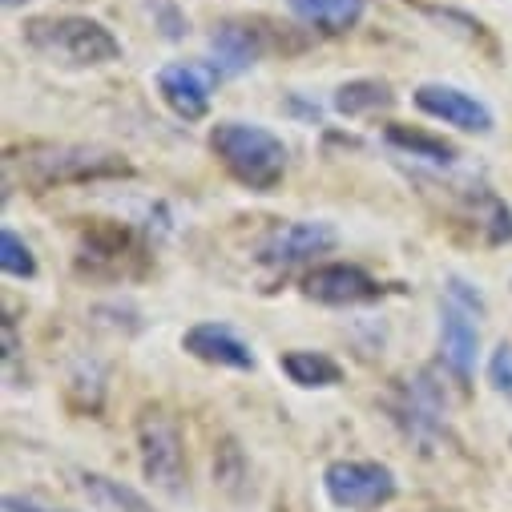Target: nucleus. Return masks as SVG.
I'll use <instances>...</instances> for the list:
<instances>
[{"label": "nucleus", "mask_w": 512, "mask_h": 512, "mask_svg": "<svg viewBox=\"0 0 512 512\" xmlns=\"http://www.w3.org/2000/svg\"><path fill=\"white\" fill-rule=\"evenodd\" d=\"M484 295L464 283L460 275L448 279L444 287V303H440V355L444 367L456 379H472L476 371V355H480V315H484Z\"/></svg>", "instance_id": "3"}, {"label": "nucleus", "mask_w": 512, "mask_h": 512, "mask_svg": "<svg viewBox=\"0 0 512 512\" xmlns=\"http://www.w3.org/2000/svg\"><path fill=\"white\" fill-rule=\"evenodd\" d=\"M279 367L291 383H299V388H335L343 379V367L323 351H287L279 359Z\"/></svg>", "instance_id": "15"}, {"label": "nucleus", "mask_w": 512, "mask_h": 512, "mask_svg": "<svg viewBox=\"0 0 512 512\" xmlns=\"http://www.w3.org/2000/svg\"><path fill=\"white\" fill-rule=\"evenodd\" d=\"M287 9H291L303 25L339 37V33H351V29L363 21L367 0H287Z\"/></svg>", "instance_id": "13"}, {"label": "nucleus", "mask_w": 512, "mask_h": 512, "mask_svg": "<svg viewBox=\"0 0 512 512\" xmlns=\"http://www.w3.org/2000/svg\"><path fill=\"white\" fill-rule=\"evenodd\" d=\"M488 383L504 400H512V343H500L488 355Z\"/></svg>", "instance_id": "20"}, {"label": "nucleus", "mask_w": 512, "mask_h": 512, "mask_svg": "<svg viewBox=\"0 0 512 512\" xmlns=\"http://www.w3.org/2000/svg\"><path fill=\"white\" fill-rule=\"evenodd\" d=\"M307 295L327 307H355V303L383 299V283L355 263H327L307 275Z\"/></svg>", "instance_id": "10"}, {"label": "nucleus", "mask_w": 512, "mask_h": 512, "mask_svg": "<svg viewBox=\"0 0 512 512\" xmlns=\"http://www.w3.org/2000/svg\"><path fill=\"white\" fill-rule=\"evenodd\" d=\"M335 242H339V230H335L331 222L299 218V222L279 226V230L263 242L259 259H263L267 267H299V263L315 259V254H327Z\"/></svg>", "instance_id": "9"}, {"label": "nucleus", "mask_w": 512, "mask_h": 512, "mask_svg": "<svg viewBox=\"0 0 512 512\" xmlns=\"http://www.w3.org/2000/svg\"><path fill=\"white\" fill-rule=\"evenodd\" d=\"M5 508L9 512H53V508H41L37 500H21V496H5Z\"/></svg>", "instance_id": "21"}, {"label": "nucleus", "mask_w": 512, "mask_h": 512, "mask_svg": "<svg viewBox=\"0 0 512 512\" xmlns=\"http://www.w3.org/2000/svg\"><path fill=\"white\" fill-rule=\"evenodd\" d=\"M259 53V37L242 25H218L210 37V65L218 69V77H242L259 61Z\"/></svg>", "instance_id": "12"}, {"label": "nucleus", "mask_w": 512, "mask_h": 512, "mask_svg": "<svg viewBox=\"0 0 512 512\" xmlns=\"http://www.w3.org/2000/svg\"><path fill=\"white\" fill-rule=\"evenodd\" d=\"M388 146H396L400 154L408 158H420V162H432V166H452L456 162V146L428 134V130H412V125H388Z\"/></svg>", "instance_id": "17"}, {"label": "nucleus", "mask_w": 512, "mask_h": 512, "mask_svg": "<svg viewBox=\"0 0 512 512\" xmlns=\"http://www.w3.org/2000/svg\"><path fill=\"white\" fill-rule=\"evenodd\" d=\"M5 5H9V9H13V5H21V0H5Z\"/></svg>", "instance_id": "22"}, {"label": "nucleus", "mask_w": 512, "mask_h": 512, "mask_svg": "<svg viewBox=\"0 0 512 512\" xmlns=\"http://www.w3.org/2000/svg\"><path fill=\"white\" fill-rule=\"evenodd\" d=\"M81 488L101 504V508H125V512H150V504L130 492V488H121L117 480H105V476H81Z\"/></svg>", "instance_id": "18"}, {"label": "nucleus", "mask_w": 512, "mask_h": 512, "mask_svg": "<svg viewBox=\"0 0 512 512\" xmlns=\"http://www.w3.org/2000/svg\"><path fill=\"white\" fill-rule=\"evenodd\" d=\"M323 488L339 508H379L396 496V476L375 460H335L323 472Z\"/></svg>", "instance_id": "5"}, {"label": "nucleus", "mask_w": 512, "mask_h": 512, "mask_svg": "<svg viewBox=\"0 0 512 512\" xmlns=\"http://www.w3.org/2000/svg\"><path fill=\"white\" fill-rule=\"evenodd\" d=\"M25 41L65 65L89 69V65H109L121 57V41L93 17H41L25 29Z\"/></svg>", "instance_id": "2"}, {"label": "nucleus", "mask_w": 512, "mask_h": 512, "mask_svg": "<svg viewBox=\"0 0 512 512\" xmlns=\"http://www.w3.org/2000/svg\"><path fill=\"white\" fill-rule=\"evenodd\" d=\"M0 267H5V275H13V279H33L37 275L33 250H29V242L13 226L0 230Z\"/></svg>", "instance_id": "19"}, {"label": "nucleus", "mask_w": 512, "mask_h": 512, "mask_svg": "<svg viewBox=\"0 0 512 512\" xmlns=\"http://www.w3.org/2000/svg\"><path fill=\"white\" fill-rule=\"evenodd\" d=\"M182 347L202 359V363H214V367H230V371H254V351L250 343L226 327V323H198L182 335Z\"/></svg>", "instance_id": "11"}, {"label": "nucleus", "mask_w": 512, "mask_h": 512, "mask_svg": "<svg viewBox=\"0 0 512 512\" xmlns=\"http://www.w3.org/2000/svg\"><path fill=\"white\" fill-rule=\"evenodd\" d=\"M218 81H222L218 69L214 65H198V61H174V65H162L158 69V93H162V101L178 117H186V121H202L206 117Z\"/></svg>", "instance_id": "7"}, {"label": "nucleus", "mask_w": 512, "mask_h": 512, "mask_svg": "<svg viewBox=\"0 0 512 512\" xmlns=\"http://www.w3.org/2000/svg\"><path fill=\"white\" fill-rule=\"evenodd\" d=\"M25 170L41 186L130 174V166H125L117 154H101V150H85V146H49V150H37L33 158H25Z\"/></svg>", "instance_id": "6"}, {"label": "nucleus", "mask_w": 512, "mask_h": 512, "mask_svg": "<svg viewBox=\"0 0 512 512\" xmlns=\"http://www.w3.org/2000/svg\"><path fill=\"white\" fill-rule=\"evenodd\" d=\"M138 452H142V472L154 488L166 496H182L186 488V448L182 432L166 412H142L138 420Z\"/></svg>", "instance_id": "4"}, {"label": "nucleus", "mask_w": 512, "mask_h": 512, "mask_svg": "<svg viewBox=\"0 0 512 512\" xmlns=\"http://www.w3.org/2000/svg\"><path fill=\"white\" fill-rule=\"evenodd\" d=\"M396 412H400V420H408V428H412L416 436H428V432L440 428L444 404H440V392H436L432 375H420V379L408 383V388H404V404H400Z\"/></svg>", "instance_id": "14"}, {"label": "nucleus", "mask_w": 512, "mask_h": 512, "mask_svg": "<svg viewBox=\"0 0 512 512\" xmlns=\"http://www.w3.org/2000/svg\"><path fill=\"white\" fill-rule=\"evenodd\" d=\"M416 105L428 117H436L444 125H456V130H464V134H492V125H496L492 109L480 97H472L468 89H460V85L428 81V85L416 89Z\"/></svg>", "instance_id": "8"}, {"label": "nucleus", "mask_w": 512, "mask_h": 512, "mask_svg": "<svg viewBox=\"0 0 512 512\" xmlns=\"http://www.w3.org/2000/svg\"><path fill=\"white\" fill-rule=\"evenodd\" d=\"M210 150L218 154V162L230 170V178H238L250 190H275L287 174V146L279 134H271L267 125L254 121H218L210 130Z\"/></svg>", "instance_id": "1"}, {"label": "nucleus", "mask_w": 512, "mask_h": 512, "mask_svg": "<svg viewBox=\"0 0 512 512\" xmlns=\"http://www.w3.org/2000/svg\"><path fill=\"white\" fill-rule=\"evenodd\" d=\"M396 105V93L388 81H375V77H359V81H347L339 93H335V109L343 117H367V113H379V109H392Z\"/></svg>", "instance_id": "16"}]
</instances>
